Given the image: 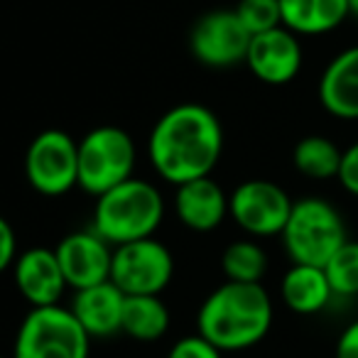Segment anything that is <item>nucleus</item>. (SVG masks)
<instances>
[{
    "label": "nucleus",
    "instance_id": "obj_1",
    "mask_svg": "<svg viewBox=\"0 0 358 358\" xmlns=\"http://www.w3.org/2000/svg\"><path fill=\"white\" fill-rule=\"evenodd\" d=\"M224 152L219 115L201 103H179L152 125L148 157L152 169L169 185L211 177Z\"/></svg>",
    "mask_w": 358,
    "mask_h": 358
},
{
    "label": "nucleus",
    "instance_id": "obj_2",
    "mask_svg": "<svg viewBox=\"0 0 358 358\" xmlns=\"http://www.w3.org/2000/svg\"><path fill=\"white\" fill-rule=\"evenodd\" d=\"M273 327V299L263 282L226 280L201 302L196 334L219 351H245L260 343Z\"/></svg>",
    "mask_w": 358,
    "mask_h": 358
},
{
    "label": "nucleus",
    "instance_id": "obj_3",
    "mask_svg": "<svg viewBox=\"0 0 358 358\" xmlns=\"http://www.w3.org/2000/svg\"><path fill=\"white\" fill-rule=\"evenodd\" d=\"M164 219V199L148 179L130 177L123 185L96 196L91 229L110 245L152 238Z\"/></svg>",
    "mask_w": 358,
    "mask_h": 358
},
{
    "label": "nucleus",
    "instance_id": "obj_4",
    "mask_svg": "<svg viewBox=\"0 0 358 358\" xmlns=\"http://www.w3.org/2000/svg\"><path fill=\"white\" fill-rule=\"evenodd\" d=\"M280 236L292 263L319 268H324L327 260L348 241L341 214L322 196H302L294 201Z\"/></svg>",
    "mask_w": 358,
    "mask_h": 358
},
{
    "label": "nucleus",
    "instance_id": "obj_5",
    "mask_svg": "<svg viewBox=\"0 0 358 358\" xmlns=\"http://www.w3.org/2000/svg\"><path fill=\"white\" fill-rule=\"evenodd\" d=\"M91 336L71 309L32 307L17 329L13 358H89Z\"/></svg>",
    "mask_w": 358,
    "mask_h": 358
},
{
    "label": "nucleus",
    "instance_id": "obj_6",
    "mask_svg": "<svg viewBox=\"0 0 358 358\" xmlns=\"http://www.w3.org/2000/svg\"><path fill=\"white\" fill-rule=\"evenodd\" d=\"M135 143L123 128L99 125L79 140V187L101 196L135 177Z\"/></svg>",
    "mask_w": 358,
    "mask_h": 358
},
{
    "label": "nucleus",
    "instance_id": "obj_7",
    "mask_svg": "<svg viewBox=\"0 0 358 358\" xmlns=\"http://www.w3.org/2000/svg\"><path fill=\"white\" fill-rule=\"evenodd\" d=\"M25 177L45 196L71 192L79 187V143L64 130H42L25 152Z\"/></svg>",
    "mask_w": 358,
    "mask_h": 358
},
{
    "label": "nucleus",
    "instance_id": "obj_8",
    "mask_svg": "<svg viewBox=\"0 0 358 358\" xmlns=\"http://www.w3.org/2000/svg\"><path fill=\"white\" fill-rule=\"evenodd\" d=\"M174 275V258L164 243L140 238L113 248L110 282L125 294H159Z\"/></svg>",
    "mask_w": 358,
    "mask_h": 358
},
{
    "label": "nucleus",
    "instance_id": "obj_9",
    "mask_svg": "<svg viewBox=\"0 0 358 358\" xmlns=\"http://www.w3.org/2000/svg\"><path fill=\"white\" fill-rule=\"evenodd\" d=\"M294 201L275 182L245 179L231 192L229 216L250 236H280L289 219Z\"/></svg>",
    "mask_w": 358,
    "mask_h": 358
},
{
    "label": "nucleus",
    "instance_id": "obj_10",
    "mask_svg": "<svg viewBox=\"0 0 358 358\" xmlns=\"http://www.w3.org/2000/svg\"><path fill=\"white\" fill-rule=\"evenodd\" d=\"M250 32L238 20L236 10H211L196 20L189 35V50L204 66L229 69L245 62Z\"/></svg>",
    "mask_w": 358,
    "mask_h": 358
},
{
    "label": "nucleus",
    "instance_id": "obj_11",
    "mask_svg": "<svg viewBox=\"0 0 358 358\" xmlns=\"http://www.w3.org/2000/svg\"><path fill=\"white\" fill-rule=\"evenodd\" d=\"M57 260L62 265L64 280L71 289H84L110 280L113 245L101 238L94 229L71 231L57 243Z\"/></svg>",
    "mask_w": 358,
    "mask_h": 358
},
{
    "label": "nucleus",
    "instance_id": "obj_12",
    "mask_svg": "<svg viewBox=\"0 0 358 358\" xmlns=\"http://www.w3.org/2000/svg\"><path fill=\"white\" fill-rule=\"evenodd\" d=\"M299 37L285 25L250 37L245 64L258 81L268 86H285L302 69Z\"/></svg>",
    "mask_w": 358,
    "mask_h": 358
},
{
    "label": "nucleus",
    "instance_id": "obj_13",
    "mask_svg": "<svg viewBox=\"0 0 358 358\" xmlns=\"http://www.w3.org/2000/svg\"><path fill=\"white\" fill-rule=\"evenodd\" d=\"M15 287L30 307H52L69 287L52 248H27L13 263Z\"/></svg>",
    "mask_w": 358,
    "mask_h": 358
},
{
    "label": "nucleus",
    "instance_id": "obj_14",
    "mask_svg": "<svg viewBox=\"0 0 358 358\" xmlns=\"http://www.w3.org/2000/svg\"><path fill=\"white\" fill-rule=\"evenodd\" d=\"M174 211L189 231L209 234L219 229L229 216V196L211 177L192 179L177 187Z\"/></svg>",
    "mask_w": 358,
    "mask_h": 358
},
{
    "label": "nucleus",
    "instance_id": "obj_15",
    "mask_svg": "<svg viewBox=\"0 0 358 358\" xmlns=\"http://www.w3.org/2000/svg\"><path fill=\"white\" fill-rule=\"evenodd\" d=\"M319 103L334 118L358 120V45L338 52L322 71Z\"/></svg>",
    "mask_w": 358,
    "mask_h": 358
},
{
    "label": "nucleus",
    "instance_id": "obj_16",
    "mask_svg": "<svg viewBox=\"0 0 358 358\" xmlns=\"http://www.w3.org/2000/svg\"><path fill=\"white\" fill-rule=\"evenodd\" d=\"M123 299L125 294L110 280H106L91 287L74 289L69 309L91 338H106L120 331Z\"/></svg>",
    "mask_w": 358,
    "mask_h": 358
},
{
    "label": "nucleus",
    "instance_id": "obj_17",
    "mask_svg": "<svg viewBox=\"0 0 358 358\" xmlns=\"http://www.w3.org/2000/svg\"><path fill=\"white\" fill-rule=\"evenodd\" d=\"M280 297L287 304V309L307 317V314H319L322 309H327L336 294L329 285L324 268L292 263V268L285 273L280 282Z\"/></svg>",
    "mask_w": 358,
    "mask_h": 358
},
{
    "label": "nucleus",
    "instance_id": "obj_18",
    "mask_svg": "<svg viewBox=\"0 0 358 358\" xmlns=\"http://www.w3.org/2000/svg\"><path fill=\"white\" fill-rule=\"evenodd\" d=\"M282 25L294 35L317 37L346 22L348 0H280Z\"/></svg>",
    "mask_w": 358,
    "mask_h": 358
},
{
    "label": "nucleus",
    "instance_id": "obj_19",
    "mask_svg": "<svg viewBox=\"0 0 358 358\" xmlns=\"http://www.w3.org/2000/svg\"><path fill=\"white\" fill-rule=\"evenodd\" d=\"M169 329V309L159 294H130L123 299L120 331L135 341H157Z\"/></svg>",
    "mask_w": 358,
    "mask_h": 358
},
{
    "label": "nucleus",
    "instance_id": "obj_20",
    "mask_svg": "<svg viewBox=\"0 0 358 358\" xmlns=\"http://www.w3.org/2000/svg\"><path fill=\"white\" fill-rule=\"evenodd\" d=\"M341 155L338 145L329 140L327 135H307L292 150V164L299 174L309 179H336L341 167Z\"/></svg>",
    "mask_w": 358,
    "mask_h": 358
},
{
    "label": "nucleus",
    "instance_id": "obj_21",
    "mask_svg": "<svg viewBox=\"0 0 358 358\" xmlns=\"http://www.w3.org/2000/svg\"><path fill=\"white\" fill-rule=\"evenodd\" d=\"M221 270L231 282H263L268 253L255 241H234L221 255Z\"/></svg>",
    "mask_w": 358,
    "mask_h": 358
},
{
    "label": "nucleus",
    "instance_id": "obj_22",
    "mask_svg": "<svg viewBox=\"0 0 358 358\" xmlns=\"http://www.w3.org/2000/svg\"><path fill=\"white\" fill-rule=\"evenodd\" d=\"M336 297H356L358 294V241L348 238L324 265Z\"/></svg>",
    "mask_w": 358,
    "mask_h": 358
},
{
    "label": "nucleus",
    "instance_id": "obj_23",
    "mask_svg": "<svg viewBox=\"0 0 358 358\" xmlns=\"http://www.w3.org/2000/svg\"><path fill=\"white\" fill-rule=\"evenodd\" d=\"M234 10L250 35H260L282 25L280 0H238Z\"/></svg>",
    "mask_w": 358,
    "mask_h": 358
},
{
    "label": "nucleus",
    "instance_id": "obj_24",
    "mask_svg": "<svg viewBox=\"0 0 358 358\" xmlns=\"http://www.w3.org/2000/svg\"><path fill=\"white\" fill-rule=\"evenodd\" d=\"M167 358H224V351L209 343L204 336H185L169 348Z\"/></svg>",
    "mask_w": 358,
    "mask_h": 358
},
{
    "label": "nucleus",
    "instance_id": "obj_25",
    "mask_svg": "<svg viewBox=\"0 0 358 358\" xmlns=\"http://www.w3.org/2000/svg\"><path fill=\"white\" fill-rule=\"evenodd\" d=\"M338 182L348 194L358 196V143L343 150L341 155V167H338Z\"/></svg>",
    "mask_w": 358,
    "mask_h": 358
},
{
    "label": "nucleus",
    "instance_id": "obj_26",
    "mask_svg": "<svg viewBox=\"0 0 358 358\" xmlns=\"http://www.w3.org/2000/svg\"><path fill=\"white\" fill-rule=\"evenodd\" d=\"M17 258V238L8 219L0 216V273H6Z\"/></svg>",
    "mask_w": 358,
    "mask_h": 358
},
{
    "label": "nucleus",
    "instance_id": "obj_27",
    "mask_svg": "<svg viewBox=\"0 0 358 358\" xmlns=\"http://www.w3.org/2000/svg\"><path fill=\"white\" fill-rule=\"evenodd\" d=\"M336 358H358V319L348 324L338 336Z\"/></svg>",
    "mask_w": 358,
    "mask_h": 358
},
{
    "label": "nucleus",
    "instance_id": "obj_28",
    "mask_svg": "<svg viewBox=\"0 0 358 358\" xmlns=\"http://www.w3.org/2000/svg\"><path fill=\"white\" fill-rule=\"evenodd\" d=\"M348 15L358 17V0H348Z\"/></svg>",
    "mask_w": 358,
    "mask_h": 358
},
{
    "label": "nucleus",
    "instance_id": "obj_29",
    "mask_svg": "<svg viewBox=\"0 0 358 358\" xmlns=\"http://www.w3.org/2000/svg\"><path fill=\"white\" fill-rule=\"evenodd\" d=\"M0 358H6V356H0Z\"/></svg>",
    "mask_w": 358,
    "mask_h": 358
}]
</instances>
